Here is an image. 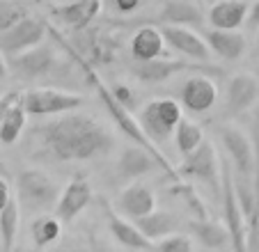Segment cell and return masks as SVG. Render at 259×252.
Listing matches in <instances>:
<instances>
[{
    "instance_id": "34",
    "label": "cell",
    "mask_w": 259,
    "mask_h": 252,
    "mask_svg": "<svg viewBox=\"0 0 259 252\" xmlns=\"http://www.w3.org/2000/svg\"><path fill=\"white\" fill-rule=\"evenodd\" d=\"M113 92H115V97H117L119 101L128 108V110H133V94H131V90L124 88V85H115Z\"/></svg>"
},
{
    "instance_id": "20",
    "label": "cell",
    "mask_w": 259,
    "mask_h": 252,
    "mask_svg": "<svg viewBox=\"0 0 259 252\" xmlns=\"http://www.w3.org/2000/svg\"><path fill=\"white\" fill-rule=\"evenodd\" d=\"M250 14L248 0H215L209 10L211 28L220 30H239Z\"/></svg>"
},
{
    "instance_id": "21",
    "label": "cell",
    "mask_w": 259,
    "mask_h": 252,
    "mask_svg": "<svg viewBox=\"0 0 259 252\" xmlns=\"http://www.w3.org/2000/svg\"><path fill=\"white\" fill-rule=\"evenodd\" d=\"M204 39L209 44L211 53H215L218 58L234 62V60L243 58L245 53V37L239 30H220V28H211L204 32Z\"/></svg>"
},
{
    "instance_id": "19",
    "label": "cell",
    "mask_w": 259,
    "mask_h": 252,
    "mask_svg": "<svg viewBox=\"0 0 259 252\" xmlns=\"http://www.w3.org/2000/svg\"><path fill=\"white\" fill-rule=\"evenodd\" d=\"M165 55V37L161 28L140 25L131 37V58L136 62H147Z\"/></svg>"
},
{
    "instance_id": "14",
    "label": "cell",
    "mask_w": 259,
    "mask_h": 252,
    "mask_svg": "<svg viewBox=\"0 0 259 252\" xmlns=\"http://www.w3.org/2000/svg\"><path fill=\"white\" fill-rule=\"evenodd\" d=\"M257 101H259V80L257 78L248 71L232 76V80L227 82V92H225L227 115H241V112L250 110Z\"/></svg>"
},
{
    "instance_id": "8",
    "label": "cell",
    "mask_w": 259,
    "mask_h": 252,
    "mask_svg": "<svg viewBox=\"0 0 259 252\" xmlns=\"http://www.w3.org/2000/svg\"><path fill=\"white\" fill-rule=\"evenodd\" d=\"M177 170H179L181 179H184V177H193V179H197V181L209 186V188L213 190L215 197H223V181L218 179L220 158H218V154H215L211 142H206V140L202 142L191 156L184 158V163H181Z\"/></svg>"
},
{
    "instance_id": "11",
    "label": "cell",
    "mask_w": 259,
    "mask_h": 252,
    "mask_svg": "<svg viewBox=\"0 0 259 252\" xmlns=\"http://www.w3.org/2000/svg\"><path fill=\"white\" fill-rule=\"evenodd\" d=\"M220 138H223V145H225V151L234 165L236 175L254 179V145L250 142V138L236 126H223Z\"/></svg>"
},
{
    "instance_id": "37",
    "label": "cell",
    "mask_w": 259,
    "mask_h": 252,
    "mask_svg": "<svg viewBox=\"0 0 259 252\" xmlns=\"http://www.w3.org/2000/svg\"><path fill=\"white\" fill-rule=\"evenodd\" d=\"M10 62H7V55L0 51V80H5L7 76H10Z\"/></svg>"
},
{
    "instance_id": "5",
    "label": "cell",
    "mask_w": 259,
    "mask_h": 252,
    "mask_svg": "<svg viewBox=\"0 0 259 252\" xmlns=\"http://www.w3.org/2000/svg\"><path fill=\"white\" fill-rule=\"evenodd\" d=\"M138 119L147 136L161 147L163 142L170 140V136H175L177 126L184 117H181V106L175 99H154L142 108Z\"/></svg>"
},
{
    "instance_id": "7",
    "label": "cell",
    "mask_w": 259,
    "mask_h": 252,
    "mask_svg": "<svg viewBox=\"0 0 259 252\" xmlns=\"http://www.w3.org/2000/svg\"><path fill=\"white\" fill-rule=\"evenodd\" d=\"M19 202L30 208H51L60 199V186L44 170H25L16 179Z\"/></svg>"
},
{
    "instance_id": "24",
    "label": "cell",
    "mask_w": 259,
    "mask_h": 252,
    "mask_svg": "<svg viewBox=\"0 0 259 252\" xmlns=\"http://www.w3.org/2000/svg\"><path fill=\"white\" fill-rule=\"evenodd\" d=\"M140 227V232L145 234L149 241H161V238L170 236L179 229V218L170 211H152V214L142 216V218L133 220Z\"/></svg>"
},
{
    "instance_id": "16",
    "label": "cell",
    "mask_w": 259,
    "mask_h": 252,
    "mask_svg": "<svg viewBox=\"0 0 259 252\" xmlns=\"http://www.w3.org/2000/svg\"><path fill=\"white\" fill-rule=\"evenodd\" d=\"M101 12V0H67L53 10V16L69 30H83L92 25V21Z\"/></svg>"
},
{
    "instance_id": "30",
    "label": "cell",
    "mask_w": 259,
    "mask_h": 252,
    "mask_svg": "<svg viewBox=\"0 0 259 252\" xmlns=\"http://www.w3.org/2000/svg\"><path fill=\"white\" fill-rule=\"evenodd\" d=\"M172 193H175L177 197L184 199V204H188V211H191L197 220L209 218V211H206V206H204V202H202V197H200V193H197L195 186L184 184V179H181L172 186Z\"/></svg>"
},
{
    "instance_id": "13",
    "label": "cell",
    "mask_w": 259,
    "mask_h": 252,
    "mask_svg": "<svg viewBox=\"0 0 259 252\" xmlns=\"http://www.w3.org/2000/svg\"><path fill=\"white\" fill-rule=\"evenodd\" d=\"M163 37L165 44L170 49H175L177 53L186 55L197 62H209L211 60V49L206 44V39L200 37L193 28H184V25H163Z\"/></svg>"
},
{
    "instance_id": "38",
    "label": "cell",
    "mask_w": 259,
    "mask_h": 252,
    "mask_svg": "<svg viewBox=\"0 0 259 252\" xmlns=\"http://www.w3.org/2000/svg\"><path fill=\"white\" fill-rule=\"evenodd\" d=\"M250 19H252L254 23L259 25V0H257V3H254L252 7H250Z\"/></svg>"
},
{
    "instance_id": "23",
    "label": "cell",
    "mask_w": 259,
    "mask_h": 252,
    "mask_svg": "<svg viewBox=\"0 0 259 252\" xmlns=\"http://www.w3.org/2000/svg\"><path fill=\"white\" fill-rule=\"evenodd\" d=\"M152 167H158L156 160L152 158L149 151H145L138 145L124 149L117 160V175L122 177V179H138V177L147 175Z\"/></svg>"
},
{
    "instance_id": "28",
    "label": "cell",
    "mask_w": 259,
    "mask_h": 252,
    "mask_svg": "<svg viewBox=\"0 0 259 252\" xmlns=\"http://www.w3.org/2000/svg\"><path fill=\"white\" fill-rule=\"evenodd\" d=\"M25 117H28V112H25L23 94H21V99L12 106V110L7 112L3 124H0V142L3 145H14L19 140L21 131H23V126H25Z\"/></svg>"
},
{
    "instance_id": "40",
    "label": "cell",
    "mask_w": 259,
    "mask_h": 252,
    "mask_svg": "<svg viewBox=\"0 0 259 252\" xmlns=\"http://www.w3.org/2000/svg\"><path fill=\"white\" fill-rule=\"evenodd\" d=\"M213 3H215V0H213Z\"/></svg>"
},
{
    "instance_id": "39",
    "label": "cell",
    "mask_w": 259,
    "mask_h": 252,
    "mask_svg": "<svg viewBox=\"0 0 259 252\" xmlns=\"http://www.w3.org/2000/svg\"><path fill=\"white\" fill-rule=\"evenodd\" d=\"M0 97H3V92H0Z\"/></svg>"
},
{
    "instance_id": "15",
    "label": "cell",
    "mask_w": 259,
    "mask_h": 252,
    "mask_svg": "<svg viewBox=\"0 0 259 252\" xmlns=\"http://www.w3.org/2000/svg\"><path fill=\"white\" fill-rule=\"evenodd\" d=\"M218 101V88L204 73L191 76L181 88V103L191 112H206Z\"/></svg>"
},
{
    "instance_id": "9",
    "label": "cell",
    "mask_w": 259,
    "mask_h": 252,
    "mask_svg": "<svg viewBox=\"0 0 259 252\" xmlns=\"http://www.w3.org/2000/svg\"><path fill=\"white\" fill-rule=\"evenodd\" d=\"M10 62V71L14 73L19 80H37V78H49L62 69L58 55L53 53L51 46H34V49L25 51L21 55L7 58Z\"/></svg>"
},
{
    "instance_id": "17",
    "label": "cell",
    "mask_w": 259,
    "mask_h": 252,
    "mask_svg": "<svg viewBox=\"0 0 259 252\" xmlns=\"http://www.w3.org/2000/svg\"><path fill=\"white\" fill-rule=\"evenodd\" d=\"M117 206L126 218H142V216L156 211V195L147 184H131L119 193Z\"/></svg>"
},
{
    "instance_id": "4",
    "label": "cell",
    "mask_w": 259,
    "mask_h": 252,
    "mask_svg": "<svg viewBox=\"0 0 259 252\" xmlns=\"http://www.w3.org/2000/svg\"><path fill=\"white\" fill-rule=\"evenodd\" d=\"M204 73V76H223V69L211 67L209 62H191V60H172L167 55L156 60H147V62H133L131 73L145 85H161V82L175 78L177 73Z\"/></svg>"
},
{
    "instance_id": "29",
    "label": "cell",
    "mask_w": 259,
    "mask_h": 252,
    "mask_svg": "<svg viewBox=\"0 0 259 252\" xmlns=\"http://www.w3.org/2000/svg\"><path fill=\"white\" fill-rule=\"evenodd\" d=\"M175 142H177L179 154L186 158V156H191L193 151H195L197 147L204 142V131H202L195 121L181 119L179 126H177V131H175Z\"/></svg>"
},
{
    "instance_id": "25",
    "label": "cell",
    "mask_w": 259,
    "mask_h": 252,
    "mask_svg": "<svg viewBox=\"0 0 259 252\" xmlns=\"http://www.w3.org/2000/svg\"><path fill=\"white\" fill-rule=\"evenodd\" d=\"M188 229H191L193 236H195L204 247H209V250H223V247H227L232 243L230 232H227L225 225H218L209 218L191 220V223H188Z\"/></svg>"
},
{
    "instance_id": "10",
    "label": "cell",
    "mask_w": 259,
    "mask_h": 252,
    "mask_svg": "<svg viewBox=\"0 0 259 252\" xmlns=\"http://www.w3.org/2000/svg\"><path fill=\"white\" fill-rule=\"evenodd\" d=\"M46 34H49V21L28 14L14 28L0 34V51L7 58H14V55H21L34 46H39L46 39Z\"/></svg>"
},
{
    "instance_id": "33",
    "label": "cell",
    "mask_w": 259,
    "mask_h": 252,
    "mask_svg": "<svg viewBox=\"0 0 259 252\" xmlns=\"http://www.w3.org/2000/svg\"><path fill=\"white\" fill-rule=\"evenodd\" d=\"M19 99H21V92H16V90H10V92H5L0 97V124H3L5 115L12 110V106H14Z\"/></svg>"
},
{
    "instance_id": "6",
    "label": "cell",
    "mask_w": 259,
    "mask_h": 252,
    "mask_svg": "<svg viewBox=\"0 0 259 252\" xmlns=\"http://www.w3.org/2000/svg\"><path fill=\"white\" fill-rule=\"evenodd\" d=\"M85 103L80 94L64 92L55 88H34L23 92V106L28 115L34 117H51V115H64V112L78 110Z\"/></svg>"
},
{
    "instance_id": "27",
    "label": "cell",
    "mask_w": 259,
    "mask_h": 252,
    "mask_svg": "<svg viewBox=\"0 0 259 252\" xmlns=\"http://www.w3.org/2000/svg\"><path fill=\"white\" fill-rule=\"evenodd\" d=\"M62 220L58 216H37L30 225V234L37 247H49L51 243H55L62 234Z\"/></svg>"
},
{
    "instance_id": "1",
    "label": "cell",
    "mask_w": 259,
    "mask_h": 252,
    "mask_svg": "<svg viewBox=\"0 0 259 252\" xmlns=\"http://www.w3.org/2000/svg\"><path fill=\"white\" fill-rule=\"evenodd\" d=\"M55 160H94L115 149L113 131L90 115H58L34 129Z\"/></svg>"
},
{
    "instance_id": "32",
    "label": "cell",
    "mask_w": 259,
    "mask_h": 252,
    "mask_svg": "<svg viewBox=\"0 0 259 252\" xmlns=\"http://www.w3.org/2000/svg\"><path fill=\"white\" fill-rule=\"evenodd\" d=\"M152 252H193V241L186 234H170L154 245Z\"/></svg>"
},
{
    "instance_id": "22",
    "label": "cell",
    "mask_w": 259,
    "mask_h": 252,
    "mask_svg": "<svg viewBox=\"0 0 259 252\" xmlns=\"http://www.w3.org/2000/svg\"><path fill=\"white\" fill-rule=\"evenodd\" d=\"M163 25H184V28H202L204 14L191 0H165L161 12Z\"/></svg>"
},
{
    "instance_id": "2",
    "label": "cell",
    "mask_w": 259,
    "mask_h": 252,
    "mask_svg": "<svg viewBox=\"0 0 259 252\" xmlns=\"http://www.w3.org/2000/svg\"><path fill=\"white\" fill-rule=\"evenodd\" d=\"M49 34L55 39V44L60 46V49L64 51V53L69 55V58L73 60V62L80 67V71L88 76V82L92 85L94 90H97V94H99V99H101V103H103V108L108 110V115L115 119V124H117V129L124 133V136L128 138V140L133 142V145H138V147H142L145 151H149L152 154V158L156 160V165H158V170H163L165 172V177L170 181H181V175H179V170H177L175 165H172V160L167 158L165 154H163V149L156 145V142L152 140V138L145 133V129H142V124H140V119L138 117H133V112L128 110L126 106H124L122 101H119L117 97H115V92H113V88H108L106 82L101 80V76L97 73V69L92 67V64L88 62V60L83 58V55L78 53V51L71 46V41H69V37H64L62 32H60L55 25H51L49 23Z\"/></svg>"
},
{
    "instance_id": "36",
    "label": "cell",
    "mask_w": 259,
    "mask_h": 252,
    "mask_svg": "<svg viewBox=\"0 0 259 252\" xmlns=\"http://www.w3.org/2000/svg\"><path fill=\"white\" fill-rule=\"evenodd\" d=\"M12 199V190H10V184H7L3 177H0V211L7 206V202Z\"/></svg>"
},
{
    "instance_id": "26",
    "label": "cell",
    "mask_w": 259,
    "mask_h": 252,
    "mask_svg": "<svg viewBox=\"0 0 259 252\" xmlns=\"http://www.w3.org/2000/svg\"><path fill=\"white\" fill-rule=\"evenodd\" d=\"M19 197H12L7 206L0 211V243H3V252L14 250V241L19 234V223H21V206Z\"/></svg>"
},
{
    "instance_id": "12",
    "label": "cell",
    "mask_w": 259,
    "mask_h": 252,
    "mask_svg": "<svg viewBox=\"0 0 259 252\" xmlns=\"http://www.w3.org/2000/svg\"><path fill=\"white\" fill-rule=\"evenodd\" d=\"M92 197H94V193H92L90 181L85 179L83 175L73 177V179L64 186L62 193H60V199H58V204H55V216H58L62 223H73V220L88 208Z\"/></svg>"
},
{
    "instance_id": "31",
    "label": "cell",
    "mask_w": 259,
    "mask_h": 252,
    "mask_svg": "<svg viewBox=\"0 0 259 252\" xmlns=\"http://www.w3.org/2000/svg\"><path fill=\"white\" fill-rule=\"evenodd\" d=\"M28 14H30L28 7L19 5V3H12V0H0V34L7 32L10 28H14Z\"/></svg>"
},
{
    "instance_id": "3",
    "label": "cell",
    "mask_w": 259,
    "mask_h": 252,
    "mask_svg": "<svg viewBox=\"0 0 259 252\" xmlns=\"http://www.w3.org/2000/svg\"><path fill=\"white\" fill-rule=\"evenodd\" d=\"M220 181H223V216L225 227L230 232L232 252H248V218L239 202V195L234 188V175L225 158H220Z\"/></svg>"
},
{
    "instance_id": "35",
    "label": "cell",
    "mask_w": 259,
    "mask_h": 252,
    "mask_svg": "<svg viewBox=\"0 0 259 252\" xmlns=\"http://www.w3.org/2000/svg\"><path fill=\"white\" fill-rule=\"evenodd\" d=\"M142 0H115V7H117V12H122V14H131V12H136L138 7H140Z\"/></svg>"
},
{
    "instance_id": "18",
    "label": "cell",
    "mask_w": 259,
    "mask_h": 252,
    "mask_svg": "<svg viewBox=\"0 0 259 252\" xmlns=\"http://www.w3.org/2000/svg\"><path fill=\"white\" fill-rule=\"evenodd\" d=\"M103 214H106V218H108V225H110L113 236L117 238L122 245H126L128 250H140V252L154 250V243L140 232V227H138L136 223H128L126 218L117 216L108 204H103Z\"/></svg>"
}]
</instances>
